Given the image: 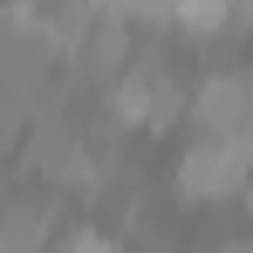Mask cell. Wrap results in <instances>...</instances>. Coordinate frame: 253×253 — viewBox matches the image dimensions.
<instances>
[{
	"label": "cell",
	"mask_w": 253,
	"mask_h": 253,
	"mask_svg": "<svg viewBox=\"0 0 253 253\" xmlns=\"http://www.w3.org/2000/svg\"><path fill=\"white\" fill-rule=\"evenodd\" d=\"M185 110L199 117V137H226L253 151V69H212Z\"/></svg>",
	"instance_id": "obj_3"
},
{
	"label": "cell",
	"mask_w": 253,
	"mask_h": 253,
	"mask_svg": "<svg viewBox=\"0 0 253 253\" xmlns=\"http://www.w3.org/2000/svg\"><path fill=\"white\" fill-rule=\"evenodd\" d=\"M62 226V206L48 192H7L0 199V253H42Z\"/></svg>",
	"instance_id": "obj_4"
},
{
	"label": "cell",
	"mask_w": 253,
	"mask_h": 253,
	"mask_svg": "<svg viewBox=\"0 0 253 253\" xmlns=\"http://www.w3.org/2000/svg\"><path fill=\"white\" fill-rule=\"evenodd\" d=\"M185 103H192V89L178 83V69H171L158 48H137L124 69H117V83L103 89V110H110V124L124 130H171L185 117Z\"/></svg>",
	"instance_id": "obj_1"
},
{
	"label": "cell",
	"mask_w": 253,
	"mask_h": 253,
	"mask_svg": "<svg viewBox=\"0 0 253 253\" xmlns=\"http://www.w3.org/2000/svg\"><path fill=\"white\" fill-rule=\"evenodd\" d=\"M171 185L192 206L199 199H233V192L253 185V151L247 144H226V137H192L178 151V165H171Z\"/></svg>",
	"instance_id": "obj_2"
},
{
	"label": "cell",
	"mask_w": 253,
	"mask_h": 253,
	"mask_svg": "<svg viewBox=\"0 0 253 253\" xmlns=\"http://www.w3.org/2000/svg\"><path fill=\"white\" fill-rule=\"evenodd\" d=\"M62 253H124V247H117L110 233H96V226H76V233L62 240Z\"/></svg>",
	"instance_id": "obj_5"
}]
</instances>
